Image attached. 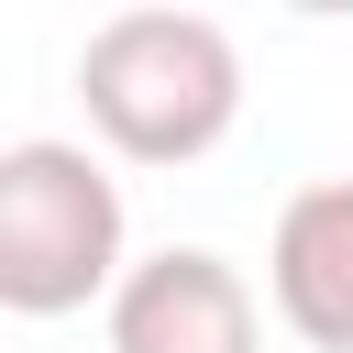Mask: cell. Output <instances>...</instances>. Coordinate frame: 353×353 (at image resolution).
Listing matches in <instances>:
<instances>
[{
  "label": "cell",
  "mask_w": 353,
  "mask_h": 353,
  "mask_svg": "<svg viewBox=\"0 0 353 353\" xmlns=\"http://www.w3.org/2000/svg\"><path fill=\"white\" fill-rule=\"evenodd\" d=\"M77 99L121 165H199L243 121V44L210 11H110L77 44Z\"/></svg>",
  "instance_id": "cell-1"
},
{
  "label": "cell",
  "mask_w": 353,
  "mask_h": 353,
  "mask_svg": "<svg viewBox=\"0 0 353 353\" xmlns=\"http://www.w3.org/2000/svg\"><path fill=\"white\" fill-rule=\"evenodd\" d=\"M132 276L121 254V176L66 143V132H22L0 143V309L11 320H66V309H110Z\"/></svg>",
  "instance_id": "cell-2"
},
{
  "label": "cell",
  "mask_w": 353,
  "mask_h": 353,
  "mask_svg": "<svg viewBox=\"0 0 353 353\" xmlns=\"http://www.w3.org/2000/svg\"><path fill=\"white\" fill-rule=\"evenodd\" d=\"M110 353H265V298L232 254L165 243L110 298Z\"/></svg>",
  "instance_id": "cell-3"
},
{
  "label": "cell",
  "mask_w": 353,
  "mask_h": 353,
  "mask_svg": "<svg viewBox=\"0 0 353 353\" xmlns=\"http://www.w3.org/2000/svg\"><path fill=\"white\" fill-rule=\"evenodd\" d=\"M265 298L309 353H353V176H309L276 210Z\"/></svg>",
  "instance_id": "cell-4"
}]
</instances>
